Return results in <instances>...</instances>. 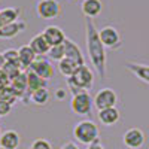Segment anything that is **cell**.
<instances>
[{"instance_id":"obj_1","label":"cell","mask_w":149,"mask_h":149,"mask_svg":"<svg viewBox=\"0 0 149 149\" xmlns=\"http://www.w3.org/2000/svg\"><path fill=\"white\" fill-rule=\"evenodd\" d=\"M85 29H86V52H88L90 61L94 66L97 74L102 79L106 78V69H107V57H106V48L100 42L98 30L91 18L85 19Z\"/></svg>"},{"instance_id":"obj_2","label":"cell","mask_w":149,"mask_h":149,"mask_svg":"<svg viewBox=\"0 0 149 149\" xmlns=\"http://www.w3.org/2000/svg\"><path fill=\"white\" fill-rule=\"evenodd\" d=\"M94 84V73L88 66H79L76 67L74 73L70 78H67V86L72 91L73 95H76L79 93L86 91L88 93L91 90V86Z\"/></svg>"},{"instance_id":"obj_3","label":"cell","mask_w":149,"mask_h":149,"mask_svg":"<svg viewBox=\"0 0 149 149\" xmlns=\"http://www.w3.org/2000/svg\"><path fill=\"white\" fill-rule=\"evenodd\" d=\"M98 136H100V130L91 119H82L73 127V137L82 145L90 146L98 142Z\"/></svg>"},{"instance_id":"obj_4","label":"cell","mask_w":149,"mask_h":149,"mask_svg":"<svg viewBox=\"0 0 149 149\" xmlns=\"http://www.w3.org/2000/svg\"><path fill=\"white\" fill-rule=\"evenodd\" d=\"M93 97L90 95V93H79L76 95L72 97V102H70V109L73 110V113L76 115H91V110H93Z\"/></svg>"},{"instance_id":"obj_5","label":"cell","mask_w":149,"mask_h":149,"mask_svg":"<svg viewBox=\"0 0 149 149\" xmlns=\"http://www.w3.org/2000/svg\"><path fill=\"white\" fill-rule=\"evenodd\" d=\"M98 37L104 48L107 49H119L122 46V39L119 31L113 26H106L98 30Z\"/></svg>"},{"instance_id":"obj_6","label":"cell","mask_w":149,"mask_h":149,"mask_svg":"<svg viewBox=\"0 0 149 149\" xmlns=\"http://www.w3.org/2000/svg\"><path fill=\"white\" fill-rule=\"evenodd\" d=\"M116 102H118V95L112 88H102L93 98V104L95 106L97 110L116 107Z\"/></svg>"},{"instance_id":"obj_7","label":"cell","mask_w":149,"mask_h":149,"mask_svg":"<svg viewBox=\"0 0 149 149\" xmlns=\"http://www.w3.org/2000/svg\"><path fill=\"white\" fill-rule=\"evenodd\" d=\"M36 12L42 19H55L61 14V6L58 0H39Z\"/></svg>"},{"instance_id":"obj_8","label":"cell","mask_w":149,"mask_h":149,"mask_svg":"<svg viewBox=\"0 0 149 149\" xmlns=\"http://www.w3.org/2000/svg\"><path fill=\"white\" fill-rule=\"evenodd\" d=\"M27 70L33 72L34 74H37V76L42 78V79L46 81V82L51 81V79L54 78V67H52V64L49 63L48 60H45V58H36L34 63H33Z\"/></svg>"},{"instance_id":"obj_9","label":"cell","mask_w":149,"mask_h":149,"mask_svg":"<svg viewBox=\"0 0 149 149\" xmlns=\"http://www.w3.org/2000/svg\"><path fill=\"white\" fill-rule=\"evenodd\" d=\"M146 140V136L140 128H128L122 136V142L127 148L130 149H140L145 145Z\"/></svg>"},{"instance_id":"obj_10","label":"cell","mask_w":149,"mask_h":149,"mask_svg":"<svg viewBox=\"0 0 149 149\" xmlns=\"http://www.w3.org/2000/svg\"><path fill=\"white\" fill-rule=\"evenodd\" d=\"M43 36V39L48 42L49 46H57V45H63L64 40L67 39L63 29L58 26H48L43 29V31L40 33Z\"/></svg>"},{"instance_id":"obj_11","label":"cell","mask_w":149,"mask_h":149,"mask_svg":"<svg viewBox=\"0 0 149 149\" xmlns=\"http://www.w3.org/2000/svg\"><path fill=\"white\" fill-rule=\"evenodd\" d=\"M64 58L73 61V63L76 64L78 67L85 64L84 54H82V51H81L79 45L74 43V42L70 40V39H66V40H64Z\"/></svg>"},{"instance_id":"obj_12","label":"cell","mask_w":149,"mask_h":149,"mask_svg":"<svg viewBox=\"0 0 149 149\" xmlns=\"http://www.w3.org/2000/svg\"><path fill=\"white\" fill-rule=\"evenodd\" d=\"M81 9H82V14L86 18L93 19V18H95L102 14L103 3H102V0H82Z\"/></svg>"},{"instance_id":"obj_13","label":"cell","mask_w":149,"mask_h":149,"mask_svg":"<svg viewBox=\"0 0 149 149\" xmlns=\"http://www.w3.org/2000/svg\"><path fill=\"white\" fill-rule=\"evenodd\" d=\"M98 121H100L103 125L110 127V125H115V124L119 121V110L116 107H109V109H103V110H98Z\"/></svg>"},{"instance_id":"obj_14","label":"cell","mask_w":149,"mask_h":149,"mask_svg":"<svg viewBox=\"0 0 149 149\" xmlns=\"http://www.w3.org/2000/svg\"><path fill=\"white\" fill-rule=\"evenodd\" d=\"M26 27H27V24L19 21V19L12 22V24H8V26L0 29V39H14V37H17Z\"/></svg>"},{"instance_id":"obj_15","label":"cell","mask_w":149,"mask_h":149,"mask_svg":"<svg viewBox=\"0 0 149 149\" xmlns=\"http://www.w3.org/2000/svg\"><path fill=\"white\" fill-rule=\"evenodd\" d=\"M125 69L128 72H131L137 79H140L142 82L149 85V66L148 64H140V63H125Z\"/></svg>"},{"instance_id":"obj_16","label":"cell","mask_w":149,"mask_h":149,"mask_svg":"<svg viewBox=\"0 0 149 149\" xmlns=\"http://www.w3.org/2000/svg\"><path fill=\"white\" fill-rule=\"evenodd\" d=\"M19 134L15 130H6L0 136V146L6 149H17L19 146Z\"/></svg>"},{"instance_id":"obj_17","label":"cell","mask_w":149,"mask_h":149,"mask_svg":"<svg viewBox=\"0 0 149 149\" xmlns=\"http://www.w3.org/2000/svg\"><path fill=\"white\" fill-rule=\"evenodd\" d=\"M10 88L17 95V98H26V91H27V73L21 72L18 76L10 82Z\"/></svg>"},{"instance_id":"obj_18","label":"cell","mask_w":149,"mask_h":149,"mask_svg":"<svg viewBox=\"0 0 149 149\" xmlns=\"http://www.w3.org/2000/svg\"><path fill=\"white\" fill-rule=\"evenodd\" d=\"M29 46L31 48V51L36 54V57L39 55V57H42V55H46L48 54V51H49V46L48 45V42L43 39V36L42 34H36V36H33L31 37V40H30V43H29Z\"/></svg>"},{"instance_id":"obj_19","label":"cell","mask_w":149,"mask_h":149,"mask_svg":"<svg viewBox=\"0 0 149 149\" xmlns=\"http://www.w3.org/2000/svg\"><path fill=\"white\" fill-rule=\"evenodd\" d=\"M36 54L31 51V48L29 45H24L18 49V60H19V64L24 69H29L33 63H34V60H36Z\"/></svg>"},{"instance_id":"obj_20","label":"cell","mask_w":149,"mask_h":149,"mask_svg":"<svg viewBox=\"0 0 149 149\" xmlns=\"http://www.w3.org/2000/svg\"><path fill=\"white\" fill-rule=\"evenodd\" d=\"M21 14L19 8H6V9H0V29L18 21Z\"/></svg>"},{"instance_id":"obj_21","label":"cell","mask_w":149,"mask_h":149,"mask_svg":"<svg viewBox=\"0 0 149 149\" xmlns=\"http://www.w3.org/2000/svg\"><path fill=\"white\" fill-rule=\"evenodd\" d=\"M27 91H29V97L31 93H34L36 90L40 88H46V81H43L42 78H39L37 74H34L33 72L27 70Z\"/></svg>"},{"instance_id":"obj_22","label":"cell","mask_w":149,"mask_h":149,"mask_svg":"<svg viewBox=\"0 0 149 149\" xmlns=\"http://www.w3.org/2000/svg\"><path fill=\"white\" fill-rule=\"evenodd\" d=\"M30 98H31V102L37 106H43L48 103L49 100V91L48 88H40V90H36L34 93L30 94Z\"/></svg>"},{"instance_id":"obj_23","label":"cell","mask_w":149,"mask_h":149,"mask_svg":"<svg viewBox=\"0 0 149 149\" xmlns=\"http://www.w3.org/2000/svg\"><path fill=\"white\" fill-rule=\"evenodd\" d=\"M2 58H3V63H9V64H15L18 66L21 70V64H19V60H18V49H14V48H8L2 52Z\"/></svg>"},{"instance_id":"obj_24","label":"cell","mask_w":149,"mask_h":149,"mask_svg":"<svg viewBox=\"0 0 149 149\" xmlns=\"http://www.w3.org/2000/svg\"><path fill=\"white\" fill-rule=\"evenodd\" d=\"M76 64L73 63V61L67 60V58H63L61 61H58V70L61 74H64L66 78H70L72 74L74 73V70H76Z\"/></svg>"},{"instance_id":"obj_25","label":"cell","mask_w":149,"mask_h":149,"mask_svg":"<svg viewBox=\"0 0 149 149\" xmlns=\"http://www.w3.org/2000/svg\"><path fill=\"white\" fill-rule=\"evenodd\" d=\"M0 100L8 102L9 104H15L17 95L14 94V91H12L10 85H8V86H0Z\"/></svg>"},{"instance_id":"obj_26","label":"cell","mask_w":149,"mask_h":149,"mask_svg":"<svg viewBox=\"0 0 149 149\" xmlns=\"http://www.w3.org/2000/svg\"><path fill=\"white\" fill-rule=\"evenodd\" d=\"M46 55L51 60H54V61H61L64 58V43L63 45H57V46H51Z\"/></svg>"},{"instance_id":"obj_27","label":"cell","mask_w":149,"mask_h":149,"mask_svg":"<svg viewBox=\"0 0 149 149\" xmlns=\"http://www.w3.org/2000/svg\"><path fill=\"white\" fill-rule=\"evenodd\" d=\"M2 70L5 72V74L9 78V81L12 82L14 81L18 74L21 73V72H24V70H21L18 66H15V64H9V63H5L3 66H2Z\"/></svg>"},{"instance_id":"obj_28","label":"cell","mask_w":149,"mask_h":149,"mask_svg":"<svg viewBox=\"0 0 149 149\" xmlns=\"http://www.w3.org/2000/svg\"><path fill=\"white\" fill-rule=\"evenodd\" d=\"M30 148H31V149H52L51 143H49L48 140H45V139H36V140L31 143Z\"/></svg>"},{"instance_id":"obj_29","label":"cell","mask_w":149,"mask_h":149,"mask_svg":"<svg viewBox=\"0 0 149 149\" xmlns=\"http://www.w3.org/2000/svg\"><path fill=\"white\" fill-rule=\"evenodd\" d=\"M12 110V104H9L8 102L0 100V118L2 116H8Z\"/></svg>"},{"instance_id":"obj_30","label":"cell","mask_w":149,"mask_h":149,"mask_svg":"<svg viewBox=\"0 0 149 149\" xmlns=\"http://www.w3.org/2000/svg\"><path fill=\"white\" fill-rule=\"evenodd\" d=\"M60 149H79V146L76 143H73V142H67V143H64L63 146H61Z\"/></svg>"},{"instance_id":"obj_31","label":"cell","mask_w":149,"mask_h":149,"mask_svg":"<svg viewBox=\"0 0 149 149\" xmlns=\"http://www.w3.org/2000/svg\"><path fill=\"white\" fill-rule=\"evenodd\" d=\"M88 149H104V148L100 145V142H95V143L90 145V146H88Z\"/></svg>"},{"instance_id":"obj_32","label":"cell","mask_w":149,"mask_h":149,"mask_svg":"<svg viewBox=\"0 0 149 149\" xmlns=\"http://www.w3.org/2000/svg\"><path fill=\"white\" fill-rule=\"evenodd\" d=\"M64 95H66V93H63V91H61V93H60V91H57V97H61V98H63Z\"/></svg>"},{"instance_id":"obj_33","label":"cell","mask_w":149,"mask_h":149,"mask_svg":"<svg viewBox=\"0 0 149 149\" xmlns=\"http://www.w3.org/2000/svg\"><path fill=\"white\" fill-rule=\"evenodd\" d=\"M3 64H5V63H3V58H2V52H0V69H2Z\"/></svg>"},{"instance_id":"obj_34","label":"cell","mask_w":149,"mask_h":149,"mask_svg":"<svg viewBox=\"0 0 149 149\" xmlns=\"http://www.w3.org/2000/svg\"><path fill=\"white\" fill-rule=\"evenodd\" d=\"M0 149H6V148H2V146H0Z\"/></svg>"},{"instance_id":"obj_35","label":"cell","mask_w":149,"mask_h":149,"mask_svg":"<svg viewBox=\"0 0 149 149\" xmlns=\"http://www.w3.org/2000/svg\"><path fill=\"white\" fill-rule=\"evenodd\" d=\"M0 136H2V130H0Z\"/></svg>"},{"instance_id":"obj_36","label":"cell","mask_w":149,"mask_h":149,"mask_svg":"<svg viewBox=\"0 0 149 149\" xmlns=\"http://www.w3.org/2000/svg\"><path fill=\"white\" fill-rule=\"evenodd\" d=\"M29 149H31V148H29Z\"/></svg>"}]
</instances>
